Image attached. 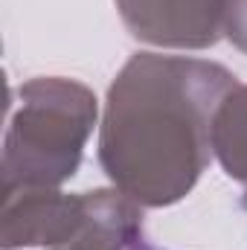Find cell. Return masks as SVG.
Listing matches in <instances>:
<instances>
[{
  "mask_svg": "<svg viewBox=\"0 0 247 250\" xmlns=\"http://www.w3.org/2000/svg\"><path fill=\"white\" fill-rule=\"evenodd\" d=\"M239 84L224 64L134 53L108 87L99 166L143 209L181 204L212 160V120Z\"/></svg>",
  "mask_w": 247,
  "mask_h": 250,
  "instance_id": "obj_1",
  "label": "cell"
},
{
  "mask_svg": "<svg viewBox=\"0 0 247 250\" xmlns=\"http://www.w3.org/2000/svg\"><path fill=\"white\" fill-rule=\"evenodd\" d=\"M18 105L3 134V195L21 189H62L82 166L84 146L99 125L96 93L67 76H35L15 90Z\"/></svg>",
  "mask_w": 247,
  "mask_h": 250,
  "instance_id": "obj_2",
  "label": "cell"
},
{
  "mask_svg": "<svg viewBox=\"0 0 247 250\" xmlns=\"http://www.w3.org/2000/svg\"><path fill=\"white\" fill-rule=\"evenodd\" d=\"M96 212V189L67 195L62 189H21L3 195L0 248H62L82 236Z\"/></svg>",
  "mask_w": 247,
  "mask_h": 250,
  "instance_id": "obj_3",
  "label": "cell"
},
{
  "mask_svg": "<svg viewBox=\"0 0 247 250\" xmlns=\"http://www.w3.org/2000/svg\"><path fill=\"white\" fill-rule=\"evenodd\" d=\"M128 35L157 50H209L224 38V0H114Z\"/></svg>",
  "mask_w": 247,
  "mask_h": 250,
  "instance_id": "obj_4",
  "label": "cell"
},
{
  "mask_svg": "<svg viewBox=\"0 0 247 250\" xmlns=\"http://www.w3.org/2000/svg\"><path fill=\"white\" fill-rule=\"evenodd\" d=\"M148 248L143 207L120 189H96V212L82 236L53 250H143Z\"/></svg>",
  "mask_w": 247,
  "mask_h": 250,
  "instance_id": "obj_5",
  "label": "cell"
},
{
  "mask_svg": "<svg viewBox=\"0 0 247 250\" xmlns=\"http://www.w3.org/2000/svg\"><path fill=\"white\" fill-rule=\"evenodd\" d=\"M212 157L224 175L247 189V84H236L212 120Z\"/></svg>",
  "mask_w": 247,
  "mask_h": 250,
  "instance_id": "obj_6",
  "label": "cell"
},
{
  "mask_svg": "<svg viewBox=\"0 0 247 250\" xmlns=\"http://www.w3.org/2000/svg\"><path fill=\"white\" fill-rule=\"evenodd\" d=\"M224 38L247 56V0H224Z\"/></svg>",
  "mask_w": 247,
  "mask_h": 250,
  "instance_id": "obj_7",
  "label": "cell"
},
{
  "mask_svg": "<svg viewBox=\"0 0 247 250\" xmlns=\"http://www.w3.org/2000/svg\"><path fill=\"white\" fill-rule=\"evenodd\" d=\"M143 250H151V248H143Z\"/></svg>",
  "mask_w": 247,
  "mask_h": 250,
  "instance_id": "obj_8",
  "label": "cell"
}]
</instances>
